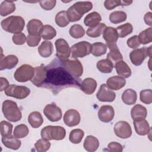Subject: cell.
<instances>
[{
	"instance_id": "6da1fadb",
	"label": "cell",
	"mask_w": 152,
	"mask_h": 152,
	"mask_svg": "<svg viewBox=\"0 0 152 152\" xmlns=\"http://www.w3.org/2000/svg\"><path fill=\"white\" fill-rule=\"evenodd\" d=\"M45 68V79L41 87L50 90L54 94H57L66 88H80L81 80L74 77L68 70L62 60L55 58Z\"/></svg>"
},
{
	"instance_id": "7a4b0ae2",
	"label": "cell",
	"mask_w": 152,
	"mask_h": 152,
	"mask_svg": "<svg viewBox=\"0 0 152 152\" xmlns=\"http://www.w3.org/2000/svg\"><path fill=\"white\" fill-rule=\"evenodd\" d=\"M1 25L5 31L17 34L21 33L23 30L25 21L21 16L11 15L3 20L1 23Z\"/></svg>"
},
{
	"instance_id": "3957f363",
	"label": "cell",
	"mask_w": 152,
	"mask_h": 152,
	"mask_svg": "<svg viewBox=\"0 0 152 152\" xmlns=\"http://www.w3.org/2000/svg\"><path fill=\"white\" fill-rule=\"evenodd\" d=\"M2 111L5 118L10 122H15L20 121L22 113L17 104L10 100H5L2 104Z\"/></svg>"
},
{
	"instance_id": "277c9868",
	"label": "cell",
	"mask_w": 152,
	"mask_h": 152,
	"mask_svg": "<svg viewBox=\"0 0 152 152\" xmlns=\"http://www.w3.org/2000/svg\"><path fill=\"white\" fill-rule=\"evenodd\" d=\"M42 138L48 140H62L66 135L65 128L61 126L48 125L45 126L40 132Z\"/></svg>"
},
{
	"instance_id": "5b68a950",
	"label": "cell",
	"mask_w": 152,
	"mask_h": 152,
	"mask_svg": "<svg viewBox=\"0 0 152 152\" xmlns=\"http://www.w3.org/2000/svg\"><path fill=\"white\" fill-rule=\"evenodd\" d=\"M34 75V68L28 64H24L18 68L14 72V77L16 81L20 83L31 80Z\"/></svg>"
},
{
	"instance_id": "8992f818",
	"label": "cell",
	"mask_w": 152,
	"mask_h": 152,
	"mask_svg": "<svg viewBox=\"0 0 152 152\" xmlns=\"http://www.w3.org/2000/svg\"><path fill=\"white\" fill-rule=\"evenodd\" d=\"M91 52V45L86 41L78 42L71 46V53L72 58L77 59L88 55Z\"/></svg>"
},
{
	"instance_id": "52a82bcc",
	"label": "cell",
	"mask_w": 152,
	"mask_h": 152,
	"mask_svg": "<svg viewBox=\"0 0 152 152\" xmlns=\"http://www.w3.org/2000/svg\"><path fill=\"white\" fill-rule=\"evenodd\" d=\"M4 93L7 96L17 99H23L30 94V90L26 86L10 84L4 90Z\"/></svg>"
},
{
	"instance_id": "ba28073f",
	"label": "cell",
	"mask_w": 152,
	"mask_h": 152,
	"mask_svg": "<svg viewBox=\"0 0 152 152\" xmlns=\"http://www.w3.org/2000/svg\"><path fill=\"white\" fill-rule=\"evenodd\" d=\"M55 45L58 58L62 61L68 59L71 55V48L67 42L64 39H58L55 41Z\"/></svg>"
},
{
	"instance_id": "9c48e42d",
	"label": "cell",
	"mask_w": 152,
	"mask_h": 152,
	"mask_svg": "<svg viewBox=\"0 0 152 152\" xmlns=\"http://www.w3.org/2000/svg\"><path fill=\"white\" fill-rule=\"evenodd\" d=\"M113 131L115 135L119 138L126 139L132 135V129L129 124L124 121H120L116 123Z\"/></svg>"
},
{
	"instance_id": "30bf717a",
	"label": "cell",
	"mask_w": 152,
	"mask_h": 152,
	"mask_svg": "<svg viewBox=\"0 0 152 152\" xmlns=\"http://www.w3.org/2000/svg\"><path fill=\"white\" fill-rule=\"evenodd\" d=\"M43 113L51 122L59 121L62 115L61 109L54 103L46 105L43 109Z\"/></svg>"
},
{
	"instance_id": "8fae6325",
	"label": "cell",
	"mask_w": 152,
	"mask_h": 152,
	"mask_svg": "<svg viewBox=\"0 0 152 152\" xmlns=\"http://www.w3.org/2000/svg\"><path fill=\"white\" fill-rule=\"evenodd\" d=\"M97 99L103 102H112L116 99V93L109 88L106 84H102L96 94Z\"/></svg>"
},
{
	"instance_id": "7c38bea8",
	"label": "cell",
	"mask_w": 152,
	"mask_h": 152,
	"mask_svg": "<svg viewBox=\"0 0 152 152\" xmlns=\"http://www.w3.org/2000/svg\"><path fill=\"white\" fill-rule=\"evenodd\" d=\"M68 70L75 77L79 78L83 73V67L81 62L77 59L62 61Z\"/></svg>"
},
{
	"instance_id": "4fadbf2b",
	"label": "cell",
	"mask_w": 152,
	"mask_h": 152,
	"mask_svg": "<svg viewBox=\"0 0 152 152\" xmlns=\"http://www.w3.org/2000/svg\"><path fill=\"white\" fill-rule=\"evenodd\" d=\"M80 121L81 116L79 112L73 109L68 110L64 115V122L69 127H72L78 125Z\"/></svg>"
},
{
	"instance_id": "5bb4252c",
	"label": "cell",
	"mask_w": 152,
	"mask_h": 152,
	"mask_svg": "<svg viewBox=\"0 0 152 152\" xmlns=\"http://www.w3.org/2000/svg\"><path fill=\"white\" fill-rule=\"evenodd\" d=\"M147 56V47L136 49L132 50L129 53L131 62L136 66L141 65Z\"/></svg>"
},
{
	"instance_id": "9a60e30c",
	"label": "cell",
	"mask_w": 152,
	"mask_h": 152,
	"mask_svg": "<svg viewBox=\"0 0 152 152\" xmlns=\"http://www.w3.org/2000/svg\"><path fill=\"white\" fill-rule=\"evenodd\" d=\"M115 116L113 107L110 105H103L101 106L98 111V117L103 122L108 123L112 121Z\"/></svg>"
},
{
	"instance_id": "2e32d148",
	"label": "cell",
	"mask_w": 152,
	"mask_h": 152,
	"mask_svg": "<svg viewBox=\"0 0 152 152\" xmlns=\"http://www.w3.org/2000/svg\"><path fill=\"white\" fill-rule=\"evenodd\" d=\"M46 75V68L43 64L34 68V75L31 80V83L38 87H41L42 86Z\"/></svg>"
},
{
	"instance_id": "e0dca14e",
	"label": "cell",
	"mask_w": 152,
	"mask_h": 152,
	"mask_svg": "<svg viewBox=\"0 0 152 152\" xmlns=\"http://www.w3.org/2000/svg\"><path fill=\"white\" fill-rule=\"evenodd\" d=\"M106 45L110 50L109 52L107 55V59L110 60L114 65L116 62L122 61V55L116 43H107Z\"/></svg>"
},
{
	"instance_id": "ac0fdd59",
	"label": "cell",
	"mask_w": 152,
	"mask_h": 152,
	"mask_svg": "<svg viewBox=\"0 0 152 152\" xmlns=\"http://www.w3.org/2000/svg\"><path fill=\"white\" fill-rule=\"evenodd\" d=\"M18 62V58L14 55H9L4 57H1L0 70L11 69L17 65Z\"/></svg>"
},
{
	"instance_id": "d6986e66",
	"label": "cell",
	"mask_w": 152,
	"mask_h": 152,
	"mask_svg": "<svg viewBox=\"0 0 152 152\" xmlns=\"http://www.w3.org/2000/svg\"><path fill=\"white\" fill-rule=\"evenodd\" d=\"M134 126L135 132L140 135H146L151 131L150 125L145 119L134 120Z\"/></svg>"
},
{
	"instance_id": "ffe728a7",
	"label": "cell",
	"mask_w": 152,
	"mask_h": 152,
	"mask_svg": "<svg viewBox=\"0 0 152 152\" xmlns=\"http://www.w3.org/2000/svg\"><path fill=\"white\" fill-rule=\"evenodd\" d=\"M42 22L37 19L30 20L27 24V29L28 34L31 35H40L43 28Z\"/></svg>"
},
{
	"instance_id": "44dd1931",
	"label": "cell",
	"mask_w": 152,
	"mask_h": 152,
	"mask_svg": "<svg viewBox=\"0 0 152 152\" xmlns=\"http://www.w3.org/2000/svg\"><path fill=\"white\" fill-rule=\"evenodd\" d=\"M97 88V82L93 78H86L84 79L80 86V88L86 94H92Z\"/></svg>"
},
{
	"instance_id": "7402d4cb",
	"label": "cell",
	"mask_w": 152,
	"mask_h": 152,
	"mask_svg": "<svg viewBox=\"0 0 152 152\" xmlns=\"http://www.w3.org/2000/svg\"><path fill=\"white\" fill-rule=\"evenodd\" d=\"M126 84V80L125 78L115 75L109 78L106 81V85L111 90H118L124 87Z\"/></svg>"
},
{
	"instance_id": "603a6c76",
	"label": "cell",
	"mask_w": 152,
	"mask_h": 152,
	"mask_svg": "<svg viewBox=\"0 0 152 152\" xmlns=\"http://www.w3.org/2000/svg\"><path fill=\"white\" fill-rule=\"evenodd\" d=\"M131 115L133 121L145 119L147 115V109L141 104H135L131 109Z\"/></svg>"
},
{
	"instance_id": "cb8c5ba5",
	"label": "cell",
	"mask_w": 152,
	"mask_h": 152,
	"mask_svg": "<svg viewBox=\"0 0 152 152\" xmlns=\"http://www.w3.org/2000/svg\"><path fill=\"white\" fill-rule=\"evenodd\" d=\"M103 38L107 43H116L118 35L116 28L112 27H106L103 31Z\"/></svg>"
},
{
	"instance_id": "d4e9b609",
	"label": "cell",
	"mask_w": 152,
	"mask_h": 152,
	"mask_svg": "<svg viewBox=\"0 0 152 152\" xmlns=\"http://www.w3.org/2000/svg\"><path fill=\"white\" fill-rule=\"evenodd\" d=\"M3 145L8 148L12 150H18L21 145V142L19 138H16L14 136L10 135L8 137H2L1 139Z\"/></svg>"
},
{
	"instance_id": "484cf974",
	"label": "cell",
	"mask_w": 152,
	"mask_h": 152,
	"mask_svg": "<svg viewBox=\"0 0 152 152\" xmlns=\"http://www.w3.org/2000/svg\"><path fill=\"white\" fill-rule=\"evenodd\" d=\"M114 66L116 71L119 75L124 78H128L131 76V69L128 65L123 60L116 62Z\"/></svg>"
},
{
	"instance_id": "4316f807",
	"label": "cell",
	"mask_w": 152,
	"mask_h": 152,
	"mask_svg": "<svg viewBox=\"0 0 152 152\" xmlns=\"http://www.w3.org/2000/svg\"><path fill=\"white\" fill-rule=\"evenodd\" d=\"M122 102L127 105L134 104L137 99V94L136 91L131 88L126 89L122 93Z\"/></svg>"
},
{
	"instance_id": "83f0119b",
	"label": "cell",
	"mask_w": 152,
	"mask_h": 152,
	"mask_svg": "<svg viewBox=\"0 0 152 152\" xmlns=\"http://www.w3.org/2000/svg\"><path fill=\"white\" fill-rule=\"evenodd\" d=\"M99 146V140L93 136V135H88L86 137L84 144L83 147L87 151H95L97 150Z\"/></svg>"
},
{
	"instance_id": "f1b7e54d",
	"label": "cell",
	"mask_w": 152,
	"mask_h": 152,
	"mask_svg": "<svg viewBox=\"0 0 152 152\" xmlns=\"http://www.w3.org/2000/svg\"><path fill=\"white\" fill-rule=\"evenodd\" d=\"M72 6L82 16L93 8V4L90 1H78L74 4Z\"/></svg>"
},
{
	"instance_id": "f546056e",
	"label": "cell",
	"mask_w": 152,
	"mask_h": 152,
	"mask_svg": "<svg viewBox=\"0 0 152 152\" xmlns=\"http://www.w3.org/2000/svg\"><path fill=\"white\" fill-rule=\"evenodd\" d=\"M101 20L102 17L100 14L97 12L94 11L86 16L84 20V23L86 26L92 27L99 24Z\"/></svg>"
},
{
	"instance_id": "4dcf8cb0",
	"label": "cell",
	"mask_w": 152,
	"mask_h": 152,
	"mask_svg": "<svg viewBox=\"0 0 152 152\" xmlns=\"http://www.w3.org/2000/svg\"><path fill=\"white\" fill-rule=\"evenodd\" d=\"M28 122L33 128L40 127L43 122V118L41 113L38 111L31 112L28 116Z\"/></svg>"
},
{
	"instance_id": "1f68e13d",
	"label": "cell",
	"mask_w": 152,
	"mask_h": 152,
	"mask_svg": "<svg viewBox=\"0 0 152 152\" xmlns=\"http://www.w3.org/2000/svg\"><path fill=\"white\" fill-rule=\"evenodd\" d=\"M53 48L52 42L45 40L43 41L38 48L39 55L43 58H48L53 53Z\"/></svg>"
},
{
	"instance_id": "d6a6232c",
	"label": "cell",
	"mask_w": 152,
	"mask_h": 152,
	"mask_svg": "<svg viewBox=\"0 0 152 152\" xmlns=\"http://www.w3.org/2000/svg\"><path fill=\"white\" fill-rule=\"evenodd\" d=\"M15 10V5L13 1H4L0 5V14L2 17L7 16Z\"/></svg>"
},
{
	"instance_id": "836d02e7",
	"label": "cell",
	"mask_w": 152,
	"mask_h": 152,
	"mask_svg": "<svg viewBox=\"0 0 152 152\" xmlns=\"http://www.w3.org/2000/svg\"><path fill=\"white\" fill-rule=\"evenodd\" d=\"M97 69L102 73H110L114 67L113 63L108 59H103L99 61L97 63Z\"/></svg>"
},
{
	"instance_id": "e575fe53",
	"label": "cell",
	"mask_w": 152,
	"mask_h": 152,
	"mask_svg": "<svg viewBox=\"0 0 152 152\" xmlns=\"http://www.w3.org/2000/svg\"><path fill=\"white\" fill-rule=\"evenodd\" d=\"M107 45L102 42H96L91 45V53L94 56H100L107 52Z\"/></svg>"
},
{
	"instance_id": "d590c367",
	"label": "cell",
	"mask_w": 152,
	"mask_h": 152,
	"mask_svg": "<svg viewBox=\"0 0 152 152\" xmlns=\"http://www.w3.org/2000/svg\"><path fill=\"white\" fill-rule=\"evenodd\" d=\"M127 18L126 14L122 11H115L109 15L110 21L115 24L124 22Z\"/></svg>"
},
{
	"instance_id": "8d00e7d4",
	"label": "cell",
	"mask_w": 152,
	"mask_h": 152,
	"mask_svg": "<svg viewBox=\"0 0 152 152\" xmlns=\"http://www.w3.org/2000/svg\"><path fill=\"white\" fill-rule=\"evenodd\" d=\"M106 27V26L104 23H100L94 27H89L86 31V34L90 37H98L103 33V31Z\"/></svg>"
},
{
	"instance_id": "74e56055",
	"label": "cell",
	"mask_w": 152,
	"mask_h": 152,
	"mask_svg": "<svg viewBox=\"0 0 152 152\" xmlns=\"http://www.w3.org/2000/svg\"><path fill=\"white\" fill-rule=\"evenodd\" d=\"M116 30L118 33V37L123 38L130 34L133 31V27L131 24L127 23L119 26L116 28Z\"/></svg>"
},
{
	"instance_id": "f35d334b",
	"label": "cell",
	"mask_w": 152,
	"mask_h": 152,
	"mask_svg": "<svg viewBox=\"0 0 152 152\" xmlns=\"http://www.w3.org/2000/svg\"><path fill=\"white\" fill-rule=\"evenodd\" d=\"M55 20L56 24L61 27H66L70 22L66 11H61L58 12L55 16Z\"/></svg>"
},
{
	"instance_id": "ab89813d",
	"label": "cell",
	"mask_w": 152,
	"mask_h": 152,
	"mask_svg": "<svg viewBox=\"0 0 152 152\" xmlns=\"http://www.w3.org/2000/svg\"><path fill=\"white\" fill-rule=\"evenodd\" d=\"M140 44L146 45L152 42V28L149 27L141 32L138 35Z\"/></svg>"
},
{
	"instance_id": "60d3db41",
	"label": "cell",
	"mask_w": 152,
	"mask_h": 152,
	"mask_svg": "<svg viewBox=\"0 0 152 152\" xmlns=\"http://www.w3.org/2000/svg\"><path fill=\"white\" fill-rule=\"evenodd\" d=\"M56 35V31L50 25H45L40 34L41 37L45 40H50L53 39Z\"/></svg>"
},
{
	"instance_id": "b9f144b4",
	"label": "cell",
	"mask_w": 152,
	"mask_h": 152,
	"mask_svg": "<svg viewBox=\"0 0 152 152\" xmlns=\"http://www.w3.org/2000/svg\"><path fill=\"white\" fill-rule=\"evenodd\" d=\"M69 35L74 39H80L85 34V30L83 26L80 24L72 25L69 30Z\"/></svg>"
},
{
	"instance_id": "7bdbcfd3",
	"label": "cell",
	"mask_w": 152,
	"mask_h": 152,
	"mask_svg": "<svg viewBox=\"0 0 152 152\" xmlns=\"http://www.w3.org/2000/svg\"><path fill=\"white\" fill-rule=\"evenodd\" d=\"M84 135V131L81 129H74L72 130L69 135V141L73 144H79Z\"/></svg>"
},
{
	"instance_id": "ee69618b",
	"label": "cell",
	"mask_w": 152,
	"mask_h": 152,
	"mask_svg": "<svg viewBox=\"0 0 152 152\" xmlns=\"http://www.w3.org/2000/svg\"><path fill=\"white\" fill-rule=\"evenodd\" d=\"M29 133V129L27 125L24 124H20L14 128L13 135L17 138H23L26 137Z\"/></svg>"
},
{
	"instance_id": "f6af8a7d",
	"label": "cell",
	"mask_w": 152,
	"mask_h": 152,
	"mask_svg": "<svg viewBox=\"0 0 152 152\" xmlns=\"http://www.w3.org/2000/svg\"><path fill=\"white\" fill-rule=\"evenodd\" d=\"M36 150L39 152H45L48 151L50 147V142L49 140L42 138L39 139L34 144Z\"/></svg>"
},
{
	"instance_id": "bcb514c9",
	"label": "cell",
	"mask_w": 152,
	"mask_h": 152,
	"mask_svg": "<svg viewBox=\"0 0 152 152\" xmlns=\"http://www.w3.org/2000/svg\"><path fill=\"white\" fill-rule=\"evenodd\" d=\"M12 125L10 122L2 121L1 122V137H8L11 135L12 130Z\"/></svg>"
},
{
	"instance_id": "7dc6e473",
	"label": "cell",
	"mask_w": 152,
	"mask_h": 152,
	"mask_svg": "<svg viewBox=\"0 0 152 152\" xmlns=\"http://www.w3.org/2000/svg\"><path fill=\"white\" fill-rule=\"evenodd\" d=\"M140 99L141 102L149 104L152 102V90L151 89L143 90L140 91Z\"/></svg>"
},
{
	"instance_id": "c3c4849f",
	"label": "cell",
	"mask_w": 152,
	"mask_h": 152,
	"mask_svg": "<svg viewBox=\"0 0 152 152\" xmlns=\"http://www.w3.org/2000/svg\"><path fill=\"white\" fill-rule=\"evenodd\" d=\"M66 14L69 21L71 22H75L79 21L83 17L75 10L72 6H71L68 9V10L66 11Z\"/></svg>"
},
{
	"instance_id": "681fc988",
	"label": "cell",
	"mask_w": 152,
	"mask_h": 152,
	"mask_svg": "<svg viewBox=\"0 0 152 152\" xmlns=\"http://www.w3.org/2000/svg\"><path fill=\"white\" fill-rule=\"evenodd\" d=\"M41 40V36L38 35H31L28 34L27 36V44L28 46L30 47H35L37 46Z\"/></svg>"
},
{
	"instance_id": "f907efd6",
	"label": "cell",
	"mask_w": 152,
	"mask_h": 152,
	"mask_svg": "<svg viewBox=\"0 0 152 152\" xmlns=\"http://www.w3.org/2000/svg\"><path fill=\"white\" fill-rule=\"evenodd\" d=\"M12 41L14 44L17 45H23L27 40V37L23 33H19L14 34L12 37Z\"/></svg>"
},
{
	"instance_id": "816d5d0a",
	"label": "cell",
	"mask_w": 152,
	"mask_h": 152,
	"mask_svg": "<svg viewBox=\"0 0 152 152\" xmlns=\"http://www.w3.org/2000/svg\"><path fill=\"white\" fill-rule=\"evenodd\" d=\"M56 1L49 0V1H40L39 4L40 7L45 10L49 11L52 10L56 5Z\"/></svg>"
},
{
	"instance_id": "f5cc1de1",
	"label": "cell",
	"mask_w": 152,
	"mask_h": 152,
	"mask_svg": "<svg viewBox=\"0 0 152 152\" xmlns=\"http://www.w3.org/2000/svg\"><path fill=\"white\" fill-rule=\"evenodd\" d=\"M126 44L131 49L138 48L140 45V43L139 42L138 36L135 35V36H133L131 37L130 38H129L127 40Z\"/></svg>"
},
{
	"instance_id": "db71d44e",
	"label": "cell",
	"mask_w": 152,
	"mask_h": 152,
	"mask_svg": "<svg viewBox=\"0 0 152 152\" xmlns=\"http://www.w3.org/2000/svg\"><path fill=\"white\" fill-rule=\"evenodd\" d=\"M119 5H121V1L119 0H106L104 2V6L107 10H112Z\"/></svg>"
},
{
	"instance_id": "11a10c76",
	"label": "cell",
	"mask_w": 152,
	"mask_h": 152,
	"mask_svg": "<svg viewBox=\"0 0 152 152\" xmlns=\"http://www.w3.org/2000/svg\"><path fill=\"white\" fill-rule=\"evenodd\" d=\"M107 148L111 152H121L123 150V146L117 142H110L107 145Z\"/></svg>"
},
{
	"instance_id": "9f6ffc18",
	"label": "cell",
	"mask_w": 152,
	"mask_h": 152,
	"mask_svg": "<svg viewBox=\"0 0 152 152\" xmlns=\"http://www.w3.org/2000/svg\"><path fill=\"white\" fill-rule=\"evenodd\" d=\"M0 82H1V88H0L1 91L5 90L10 85L7 79L4 77L0 78Z\"/></svg>"
},
{
	"instance_id": "6f0895ef",
	"label": "cell",
	"mask_w": 152,
	"mask_h": 152,
	"mask_svg": "<svg viewBox=\"0 0 152 152\" xmlns=\"http://www.w3.org/2000/svg\"><path fill=\"white\" fill-rule=\"evenodd\" d=\"M151 15L152 13L151 12H147L144 17V21L147 25H148L150 26H152V20H151Z\"/></svg>"
},
{
	"instance_id": "680465c9",
	"label": "cell",
	"mask_w": 152,
	"mask_h": 152,
	"mask_svg": "<svg viewBox=\"0 0 152 152\" xmlns=\"http://www.w3.org/2000/svg\"><path fill=\"white\" fill-rule=\"evenodd\" d=\"M132 3V1H121V5L127 6L129 5Z\"/></svg>"
},
{
	"instance_id": "91938a15",
	"label": "cell",
	"mask_w": 152,
	"mask_h": 152,
	"mask_svg": "<svg viewBox=\"0 0 152 152\" xmlns=\"http://www.w3.org/2000/svg\"><path fill=\"white\" fill-rule=\"evenodd\" d=\"M151 47H152V46H150L148 48H147V56H149L150 58L151 56Z\"/></svg>"
}]
</instances>
